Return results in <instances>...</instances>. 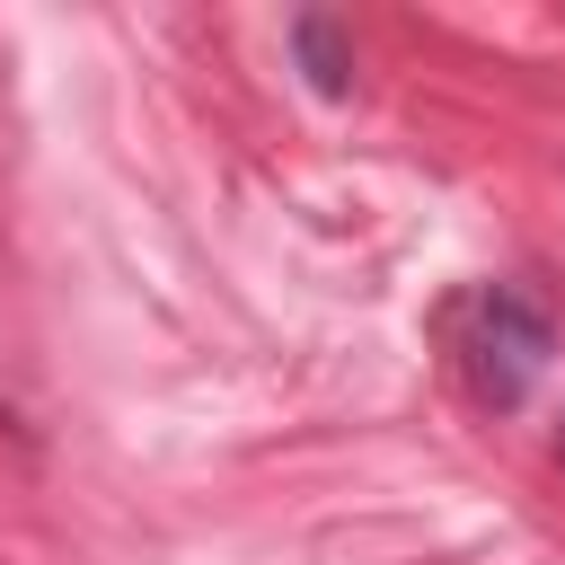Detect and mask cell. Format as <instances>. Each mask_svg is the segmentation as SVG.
Listing matches in <instances>:
<instances>
[{"label":"cell","mask_w":565,"mask_h":565,"mask_svg":"<svg viewBox=\"0 0 565 565\" xmlns=\"http://www.w3.org/2000/svg\"><path fill=\"white\" fill-rule=\"evenodd\" d=\"M450 353H459V371H468V388H477L486 406H521L530 380H539L547 353H556V318H547L521 282H486V291L459 300Z\"/></svg>","instance_id":"6da1fadb"},{"label":"cell","mask_w":565,"mask_h":565,"mask_svg":"<svg viewBox=\"0 0 565 565\" xmlns=\"http://www.w3.org/2000/svg\"><path fill=\"white\" fill-rule=\"evenodd\" d=\"M291 62L318 97H353V35L327 18V9H300L291 18Z\"/></svg>","instance_id":"7a4b0ae2"},{"label":"cell","mask_w":565,"mask_h":565,"mask_svg":"<svg viewBox=\"0 0 565 565\" xmlns=\"http://www.w3.org/2000/svg\"><path fill=\"white\" fill-rule=\"evenodd\" d=\"M556 459H565V424H556Z\"/></svg>","instance_id":"3957f363"}]
</instances>
